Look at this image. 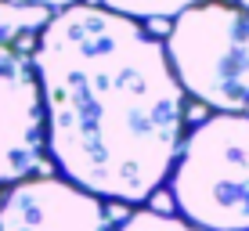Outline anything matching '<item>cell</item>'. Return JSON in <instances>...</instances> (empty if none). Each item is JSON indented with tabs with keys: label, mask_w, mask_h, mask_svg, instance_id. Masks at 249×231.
I'll use <instances>...</instances> for the list:
<instances>
[{
	"label": "cell",
	"mask_w": 249,
	"mask_h": 231,
	"mask_svg": "<svg viewBox=\"0 0 249 231\" xmlns=\"http://www.w3.org/2000/svg\"><path fill=\"white\" fill-rule=\"evenodd\" d=\"M29 62L62 177L101 202H148L188 123L162 40L101 4H72L44 22Z\"/></svg>",
	"instance_id": "6da1fadb"
},
{
	"label": "cell",
	"mask_w": 249,
	"mask_h": 231,
	"mask_svg": "<svg viewBox=\"0 0 249 231\" xmlns=\"http://www.w3.org/2000/svg\"><path fill=\"white\" fill-rule=\"evenodd\" d=\"M166 181L184 224L249 231V116L213 112L184 130Z\"/></svg>",
	"instance_id": "7a4b0ae2"
},
{
	"label": "cell",
	"mask_w": 249,
	"mask_h": 231,
	"mask_svg": "<svg viewBox=\"0 0 249 231\" xmlns=\"http://www.w3.org/2000/svg\"><path fill=\"white\" fill-rule=\"evenodd\" d=\"M166 62L177 87L213 112H249V11L231 0L202 4L170 18Z\"/></svg>",
	"instance_id": "3957f363"
},
{
	"label": "cell",
	"mask_w": 249,
	"mask_h": 231,
	"mask_svg": "<svg viewBox=\"0 0 249 231\" xmlns=\"http://www.w3.org/2000/svg\"><path fill=\"white\" fill-rule=\"evenodd\" d=\"M47 152L44 101L29 54L0 44V188L40 170Z\"/></svg>",
	"instance_id": "277c9868"
},
{
	"label": "cell",
	"mask_w": 249,
	"mask_h": 231,
	"mask_svg": "<svg viewBox=\"0 0 249 231\" xmlns=\"http://www.w3.org/2000/svg\"><path fill=\"white\" fill-rule=\"evenodd\" d=\"M0 231H112V217L65 177H25L0 202Z\"/></svg>",
	"instance_id": "5b68a950"
},
{
	"label": "cell",
	"mask_w": 249,
	"mask_h": 231,
	"mask_svg": "<svg viewBox=\"0 0 249 231\" xmlns=\"http://www.w3.org/2000/svg\"><path fill=\"white\" fill-rule=\"evenodd\" d=\"M98 4L134 22H162V18H177L181 11L202 4V0H98Z\"/></svg>",
	"instance_id": "8992f818"
},
{
	"label": "cell",
	"mask_w": 249,
	"mask_h": 231,
	"mask_svg": "<svg viewBox=\"0 0 249 231\" xmlns=\"http://www.w3.org/2000/svg\"><path fill=\"white\" fill-rule=\"evenodd\" d=\"M116 231H199L192 224H184L174 213H159V210H134Z\"/></svg>",
	"instance_id": "52a82bcc"
},
{
	"label": "cell",
	"mask_w": 249,
	"mask_h": 231,
	"mask_svg": "<svg viewBox=\"0 0 249 231\" xmlns=\"http://www.w3.org/2000/svg\"><path fill=\"white\" fill-rule=\"evenodd\" d=\"M7 4H22V7H44V11H65V7L80 4V0H7Z\"/></svg>",
	"instance_id": "ba28073f"
},
{
	"label": "cell",
	"mask_w": 249,
	"mask_h": 231,
	"mask_svg": "<svg viewBox=\"0 0 249 231\" xmlns=\"http://www.w3.org/2000/svg\"><path fill=\"white\" fill-rule=\"evenodd\" d=\"M235 4H238V7H246V11H249V0H235Z\"/></svg>",
	"instance_id": "9c48e42d"
}]
</instances>
